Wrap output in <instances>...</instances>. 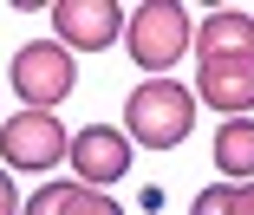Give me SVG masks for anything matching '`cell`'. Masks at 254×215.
Masks as SVG:
<instances>
[{
    "label": "cell",
    "mask_w": 254,
    "mask_h": 215,
    "mask_svg": "<svg viewBox=\"0 0 254 215\" xmlns=\"http://www.w3.org/2000/svg\"><path fill=\"white\" fill-rule=\"evenodd\" d=\"M124 46H130V59L150 78H163L183 59V46H195V20H189V7H176V0H143V7L124 13Z\"/></svg>",
    "instance_id": "obj_3"
},
{
    "label": "cell",
    "mask_w": 254,
    "mask_h": 215,
    "mask_svg": "<svg viewBox=\"0 0 254 215\" xmlns=\"http://www.w3.org/2000/svg\"><path fill=\"white\" fill-rule=\"evenodd\" d=\"M0 215H20V189H13L7 170H0Z\"/></svg>",
    "instance_id": "obj_11"
},
{
    "label": "cell",
    "mask_w": 254,
    "mask_h": 215,
    "mask_svg": "<svg viewBox=\"0 0 254 215\" xmlns=\"http://www.w3.org/2000/svg\"><path fill=\"white\" fill-rule=\"evenodd\" d=\"M0 156H7V170H59L65 156H72V137L53 111H13L7 124H0Z\"/></svg>",
    "instance_id": "obj_5"
},
{
    "label": "cell",
    "mask_w": 254,
    "mask_h": 215,
    "mask_svg": "<svg viewBox=\"0 0 254 215\" xmlns=\"http://www.w3.org/2000/svg\"><path fill=\"white\" fill-rule=\"evenodd\" d=\"M215 170L228 183L254 176V118H222V131H215Z\"/></svg>",
    "instance_id": "obj_9"
},
{
    "label": "cell",
    "mask_w": 254,
    "mask_h": 215,
    "mask_svg": "<svg viewBox=\"0 0 254 215\" xmlns=\"http://www.w3.org/2000/svg\"><path fill=\"white\" fill-rule=\"evenodd\" d=\"M53 26H59V46L72 52H105L124 39V7L118 0H53Z\"/></svg>",
    "instance_id": "obj_7"
},
{
    "label": "cell",
    "mask_w": 254,
    "mask_h": 215,
    "mask_svg": "<svg viewBox=\"0 0 254 215\" xmlns=\"http://www.w3.org/2000/svg\"><path fill=\"white\" fill-rule=\"evenodd\" d=\"M195 104H215L222 118H248L254 104V13L222 7L195 20Z\"/></svg>",
    "instance_id": "obj_1"
},
{
    "label": "cell",
    "mask_w": 254,
    "mask_h": 215,
    "mask_svg": "<svg viewBox=\"0 0 254 215\" xmlns=\"http://www.w3.org/2000/svg\"><path fill=\"white\" fill-rule=\"evenodd\" d=\"M26 215H124L111 189H85V183H39L26 196Z\"/></svg>",
    "instance_id": "obj_8"
},
{
    "label": "cell",
    "mask_w": 254,
    "mask_h": 215,
    "mask_svg": "<svg viewBox=\"0 0 254 215\" xmlns=\"http://www.w3.org/2000/svg\"><path fill=\"white\" fill-rule=\"evenodd\" d=\"M124 124H130V143L143 150H176L195 131V91L176 78H143L124 104Z\"/></svg>",
    "instance_id": "obj_2"
},
{
    "label": "cell",
    "mask_w": 254,
    "mask_h": 215,
    "mask_svg": "<svg viewBox=\"0 0 254 215\" xmlns=\"http://www.w3.org/2000/svg\"><path fill=\"white\" fill-rule=\"evenodd\" d=\"M78 85L72 72V52L59 39H26L13 52V91H20V111H53V104H65Z\"/></svg>",
    "instance_id": "obj_4"
},
{
    "label": "cell",
    "mask_w": 254,
    "mask_h": 215,
    "mask_svg": "<svg viewBox=\"0 0 254 215\" xmlns=\"http://www.w3.org/2000/svg\"><path fill=\"white\" fill-rule=\"evenodd\" d=\"M189 215H254V183H209L189 202Z\"/></svg>",
    "instance_id": "obj_10"
},
{
    "label": "cell",
    "mask_w": 254,
    "mask_h": 215,
    "mask_svg": "<svg viewBox=\"0 0 254 215\" xmlns=\"http://www.w3.org/2000/svg\"><path fill=\"white\" fill-rule=\"evenodd\" d=\"M72 183L85 189H105V183H124L130 176V131H111V124H85L72 137Z\"/></svg>",
    "instance_id": "obj_6"
}]
</instances>
